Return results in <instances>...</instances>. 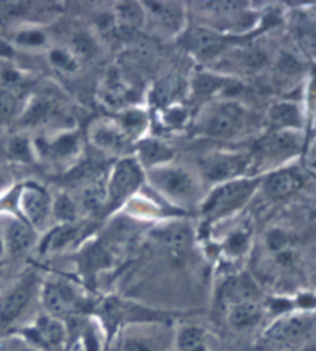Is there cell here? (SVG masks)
Here are the masks:
<instances>
[{"mask_svg": "<svg viewBox=\"0 0 316 351\" xmlns=\"http://www.w3.org/2000/svg\"><path fill=\"white\" fill-rule=\"evenodd\" d=\"M50 60L54 66L64 71H75L77 69L76 58L66 50H60V48H56L50 53Z\"/></svg>", "mask_w": 316, "mask_h": 351, "instance_id": "31", "label": "cell"}, {"mask_svg": "<svg viewBox=\"0 0 316 351\" xmlns=\"http://www.w3.org/2000/svg\"><path fill=\"white\" fill-rule=\"evenodd\" d=\"M40 300L48 316L64 320L83 310L85 299L79 289L70 282L48 280L40 287Z\"/></svg>", "mask_w": 316, "mask_h": 351, "instance_id": "5", "label": "cell"}, {"mask_svg": "<svg viewBox=\"0 0 316 351\" xmlns=\"http://www.w3.org/2000/svg\"><path fill=\"white\" fill-rule=\"evenodd\" d=\"M10 181H11V178H10L8 171L3 166H0V193H2L10 186Z\"/></svg>", "mask_w": 316, "mask_h": 351, "instance_id": "36", "label": "cell"}, {"mask_svg": "<svg viewBox=\"0 0 316 351\" xmlns=\"http://www.w3.org/2000/svg\"><path fill=\"white\" fill-rule=\"evenodd\" d=\"M145 171L135 158H122L116 162L107 181V204L111 208L124 204L141 189Z\"/></svg>", "mask_w": 316, "mask_h": 351, "instance_id": "7", "label": "cell"}, {"mask_svg": "<svg viewBox=\"0 0 316 351\" xmlns=\"http://www.w3.org/2000/svg\"><path fill=\"white\" fill-rule=\"evenodd\" d=\"M174 351H211L210 332L198 325H182L173 337Z\"/></svg>", "mask_w": 316, "mask_h": 351, "instance_id": "17", "label": "cell"}, {"mask_svg": "<svg viewBox=\"0 0 316 351\" xmlns=\"http://www.w3.org/2000/svg\"><path fill=\"white\" fill-rule=\"evenodd\" d=\"M224 81L220 77H215L211 75H199L196 80H194V93L199 96H211L215 95L218 90L224 87Z\"/></svg>", "mask_w": 316, "mask_h": 351, "instance_id": "29", "label": "cell"}, {"mask_svg": "<svg viewBox=\"0 0 316 351\" xmlns=\"http://www.w3.org/2000/svg\"><path fill=\"white\" fill-rule=\"evenodd\" d=\"M19 107V98L10 86L0 87V123H7L14 117Z\"/></svg>", "mask_w": 316, "mask_h": 351, "instance_id": "26", "label": "cell"}, {"mask_svg": "<svg viewBox=\"0 0 316 351\" xmlns=\"http://www.w3.org/2000/svg\"><path fill=\"white\" fill-rule=\"evenodd\" d=\"M47 42V36L39 29H25L16 36V44L23 48H40Z\"/></svg>", "mask_w": 316, "mask_h": 351, "instance_id": "30", "label": "cell"}, {"mask_svg": "<svg viewBox=\"0 0 316 351\" xmlns=\"http://www.w3.org/2000/svg\"><path fill=\"white\" fill-rule=\"evenodd\" d=\"M122 351H157L155 339L142 331L127 332L122 341Z\"/></svg>", "mask_w": 316, "mask_h": 351, "instance_id": "25", "label": "cell"}, {"mask_svg": "<svg viewBox=\"0 0 316 351\" xmlns=\"http://www.w3.org/2000/svg\"><path fill=\"white\" fill-rule=\"evenodd\" d=\"M2 231L7 254L11 256H19L28 251L34 241V229L16 217H11L2 223Z\"/></svg>", "mask_w": 316, "mask_h": 351, "instance_id": "13", "label": "cell"}, {"mask_svg": "<svg viewBox=\"0 0 316 351\" xmlns=\"http://www.w3.org/2000/svg\"><path fill=\"white\" fill-rule=\"evenodd\" d=\"M88 130L91 144L103 154L116 155L124 152L130 139L118 121H96Z\"/></svg>", "mask_w": 316, "mask_h": 351, "instance_id": "12", "label": "cell"}, {"mask_svg": "<svg viewBox=\"0 0 316 351\" xmlns=\"http://www.w3.org/2000/svg\"><path fill=\"white\" fill-rule=\"evenodd\" d=\"M150 184L168 199L178 206H190L199 197V184L194 175L185 167L174 165H162L145 172Z\"/></svg>", "mask_w": 316, "mask_h": 351, "instance_id": "2", "label": "cell"}, {"mask_svg": "<svg viewBox=\"0 0 316 351\" xmlns=\"http://www.w3.org/2000/svg\"><path fill=\"white\" fill-rule=\"evenodd\" d=\"M118 123L127 133V136L137 138L142 135L145 127H147V114L141 110H130L125 112L122 118H119Z\"/></svg>", "mask_w": 316, "mask_h": 351, "instance_id": "24", "label": "cell"}, {"mask_svg": "<svg viewBox=\"0 0 316 351\" xmlns=\"http://www.w3.org/2000/svg\"><path fill=\"white\" fill-rule=\"evenodd\" d=\"M253 161V155L247 152H213L205 155L199 166L204 178L221 184L246 177Z\"/></svg>", "mask_w": 316, "mask_h": 351, "instance_id": "6", "label": "cell"}, {"mask_svg": "<svg viewBox=\"0 0 316 351\" xmlns=\"http://www.w3.org/2000/svg\"><path fill=\"white\" fill-rule=\"evenodd\" d=\"M173 152L166 144L156 139H142L137 144V162L145 172L172 161Z\"/></svg>", "mask_w": 316, "mask_h": 351, "instance_id": "19", "label": "cell"}, {"mask_svg": "<svg viewBox=\"0 0 316 351\" xmlns=\"http://www.w3.org/2000/svg\"><path fill=\"white\" fill-rule=\"evenodd\" d=\"M264 316V308L258 299H246L227 306L228 325L235 330H250L256 326Z\"/></svg>", "mask_w": 316, "mask_h": 351, "instance_id": "15", "label": "cell"}, {"mask_svg": "<svg viewBox=\"0 0 316 351\" xmlns=\"http://www.w3.org/2000/svg\"><path fill=\"white\" fill-rule=\"evenodd\" d=\"M5 254H7V246H5V239H3L2 225H0V258L5 257Z\"/></svg>", "mask_w": 316, "mask_h": 351, "instance_id": "37", "label": "cell"}, {"mask_svg": "<svg viewBox=\"0 0 316 351\" xmlns=\"http://www.w3.org/2000/svg\"><path fill=\"white\" fill-rule=\"evenodd\" d=\"M296 36L301 45L310 53H316V19H301L296 25Z\"/></svg>", "mask_w": 316, "mask_h": 351, "instance_id": "27", "label": "cell"}, {"mask_svg": "<svg viewBox=\"0 0 316 351\" xmlns=\"http://www.w3.org/2000/svg\"><path fill=\"white\" fill-rule=\"evenodd\" d=\"M21 336L42 351H64L68 331L64 320L44 314L36 319L31 326H27Z\"/></svg>", "mask_w": 316, "mask_h": 351, "instance_id": "10", "label": "cell"}, {"mask_svg": "<svg viewBox=\"0 0 316 351\" xmlns=\"http://www.w3.org/2000/svg\"><path fill=\"white\" fill-rule=\"evenodd\" d=\"M301 138L293 130H273L269 135L261 138L254 146L253 158L282 160L300 150Z\"/></svg>", "mask_w": 316, "mask_h": 351, "instance_id": "11", "label": "cell"}, {"mask_svg": "<svg viewBox=\"0 0 316 351\" xmlns=\"http://www.w3.org/2000/svg\"><path fill=\"white\" fill-rule=\"evenodd\" d=\"M315 328V317L310 314H287L267 328L258 342L261 351H285L306 341Z\"/></svg>", "mask_w": 316, "mask_h": 351, "instance_id": "3", "label": "cell"}, {"mask_svg": "<svg viewBox=\"0 0 316 351\" xmlns=\"http://www.w3.org/2000/svg\"><path fill=\"white\" fill-rule=\"evenodd\" d=\"M53 199L40 186L28 183L17 193V208L22 220L34 231H45L51 219Z\"/></svg>", "mask_w": 316, "mask_h": 351, "instance_id": "9", "label": "cell"}, {"mask_svg": "<svg viewBox=\"0 0 316 351\" xmlns=\"http://www.w3.org/2000/svg\"><path fill=\"white\" fill-rule=\"evenodd\" d=\"M40 293L36 272H27L0 294V330H7L31 306L36 294Z\"/></svg>", "mask_w": 316, "mask_h": 351, "instance_id": "4", "label": "cell"}, {"mask_svg": "<svg viewBox=\"0 0 316 351\" xmlns=\"http://www.w3.org/2000/svg\"><path fill=\"white\" fill-rule=\"evenodd\" d=\"M304 183L302 175L296 169H284L263 180L265 195L272 199H284L295 193Z\"/></svg>", "mask_w": 316, "mask_h": 351, "instance_id": "14", "label": "cell"}, {"mask_svg": "<svg viewBox=\"0 0 316 351\" xmlns=\"http://www.w3.org/2000/svg\"><path fill=\"white\" fill-rule=\"evenodd\" d=\"M0 351H42L22 336H11L0 341Z\"/></svg>", "mask_w": 316, "mask_h": 351, "instance_id": "32", "label": "cell"}, {"mask_svg": "<svg viewBox=\"0 0 316 351\" xmlns=\"http://www.w3.org/2000/svg\"><path fill=\"white\" fill-rule=\"evenodd\" d=\"M261 183H263V180L259 178L242 177L216 184L215 189L204 199L200 210H202L205 219L210 221L238 213L239 209L250 202V198Z\"/></svg>", "mask_w": 316, "mask_h": 351, "instance_id": "1", "label": "cell"}, {"mask_svg": "<svg viewBox=\"0 0 316 351\" xmlns=\"http://www.w3.org/2000/svg\"><path fill=\"white\" fill-rule=\"evenodd\" d=\"M246 110L238 102L224 101L211 107L200 121V130L211 138H233L244 129Z\"/></svg>", "mask_w": 316, "mask_h": 351, "instance_id": "8", "label": "cell"}, {"mask_svg": "<svg viewBox=\"0 0 316 351\" xmlns=\"http://www.w3.org/2000/svg\"><path fill=\"white\" fill-rule=\"evenodd\" d=\"M269 119L275 130H293L301 125V113L295 104L281 102L270 108Z\"/></svg>", "mask_w": 316, "mask_h": 351, "instance_id": "20", "label": "cell"}, {"mask_svg": "<svg viewBox=\"0 0 316 351\" xmlns=\"http://www.w3.org/2000/svg\"><path fill=\"white\" fill-rule=\"evenodd\" d=\"M167 118V124L172 127H178L184 124V121L187 118V113L184 108H170L166 114Z\"/></svg>", "mask_w": 316, "mask_h": 351, "instance_id": "35", "label": "cell"}, {"mask_svg": "<svg viewBox=\"0 0 316 351\" xmlns=\"http://www.w3.org/2000/svg\"><path fill=\"white\" fill-rule=\"evenodd\" d=\"M51 215L60 225H71L77 217V204L68 195L60 193L59 197L53 199Z\"/></svg>", "mask_w": 316, "mask_h": 351, "instance_id": "23", "label": "cell"}, {"mask_svg": "<svg viewBox=\"0 0 316 351\" xmlns=\"http://www.w3.org/2000/svg\"><path fill=\"white\" fill-rule=\"evenodd\" d=\"M116 19L119 25L127 29H137L144 25L147 14L136 2H122L116 7Z\"/></svg>", "mask_w": 316, "mask_h": 351, "instance_id": "21", "label": "cell"}, {"mask_svg": "<svg viewBox=\"0 0 316 351\" xmlns=\"http://www.w3.org/2000/svg\"><path fill=\"white\" fill-rule=\"evenodd\" d=\"M185 44L190 51L202 58L215 56L224 47V40L220 34L209 28H194L193 32L187 33Z\"/></svg>", "mask_w": 316, "mask_h": 351, "instance_id": "18", "label": "cell"}, {"mask_svg": "<svg viewBox=\"0 0 316 351\" xmlns=\"http://www.w3.org/2000/svg\"><path fill=\"white\" fill-rule=\"evenodd\" d=\"M267 246L272 252H276L278 256L282 252H287L289 247V237L287 234L281 229H273V231L269 232L267 235Z\"/></svg>", "mask_w": 316, "mask_h": 351, "instance_id": "33", "label": "cell"}, {"mask_svg": "<svg viewBox=\"0 0 316 351\" xmlns=\"http://www.w3.org/2000/svg\"><path fill=\"white\" fill-rule=\"evenodd\" d=\"M44 146L47 155L54 156L57 160H65L77 152L79 139L75 133H62V135L53 139V141H47Z\"/></svg>", "mask_w": 316, "mask_h": 351, "instance_id": "22", "label": "cell"}, {"mask_svg": "<svg viewBox=\"0 0 316 351\" xmlns=\"http://www.w3.org/2000/svg\"><path fill=\"white\" fill-rule=\"evenodd\" d=\"M145 14L168 33H179L184 27V8L178 3L145 2Z\"/></svg>", "mask_w": 316, "mask_h": 351, "instance_id": "16", "label": "cell"}, {"mask_svg": "<svg viewBox=\"0 0 316 351\" xmlns=\"http://www.w3.org/2000/svg\"><path fill=\"white\" fill-rule=\"evenodd\" d=\"M8 152L16 160L28 161L33 156V146L29 143V139L22 135H17L8 141Z\"/></svg>", "mask_w": 316, "mask_h": 351, "instance_id": "28", "label": "cell"}, {"mask_svg": "<svg viewBox=\"0 0 316 351\" xmlns=\"http://www.w3.org/2000/svg\"><path fill=\"white\" fill-rule=\"evenodd\" d=\"M248 245V234L244 231H235L230 234V237L226 241V250L232 256H239L246 251Z\"/></svg>", "mask_w": 316, "mask_h": 351, "instance_id": "34", "label": "cell"}]
</instances>
